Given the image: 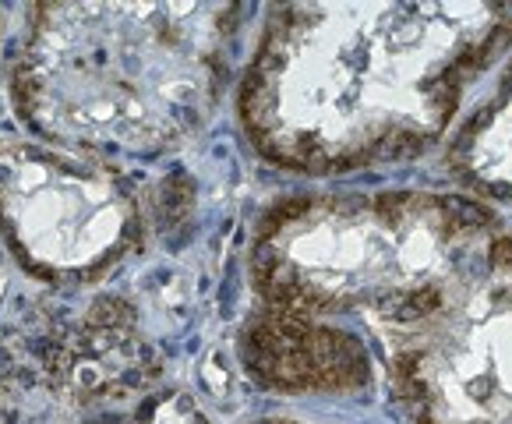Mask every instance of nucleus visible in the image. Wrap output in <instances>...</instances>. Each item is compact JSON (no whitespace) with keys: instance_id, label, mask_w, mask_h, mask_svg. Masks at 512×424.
Masks as SVG:
<instances>
[{"instance_id":"nucleus-1","label":"nucleus","mask_w":512,"mask_h":424,"mask_svg":"<svg viewBox=\"0 0 512 424\" xmlns=\"http://www.w3.org/2000/svg\"><path fill=\"white\" fill-rule=\"evenodd\" d=\"M512 50V4H276L237 92L248 145L301 177L410 163Z\"/></svg>"},{"instance_id":"nucleus-2","label":"nucleus","mask_w":512,"mask_h":424,"mask_svg":"<svg viewBox=\"0 0 512 424\" xmlns=\"http://www.w3.org/2000/svg\"><path fill=\"white\" fill-rule=\"evenodd\" d=\"M502 230L456 191H304L272 202L251 237L255 326L385 336L435 315Z\"/></svg>"},{"instance_id":"nucleus-7","label":"nucleus","mask_w":512,"mask_h":424,"mask_svg":"<svg viewBox=\"0 0 512 424\" xmlns=\"http://www.w3.org/2000/svg\"><path fill=\"white\" fill-rule=\"evenodd\" d=\"M445 170L474 195L512 205V50L481 103L452 128Z\"/></svg>"},{"instance_id":"nucleus-5","label":"nucleus","mask_w":512,"mask_h":424,"mask_svg":"<svg viewBox=\"0 0 512 424\" xmlns=\"http://www.w3.org/2000/svg\"><path fill=\"white\" fill-rule=\"evenodd\" d=\"M385 382L407 424H512V234L498 230L417 326L382 340Z\"/></svg>"},{"instance_id":"nucleus-4","label":"nucleus","mask_w":512,"mask_h":424,"mask_svg":"<svg viewBox=\"0 0 512 424\" xmlns=\"http://www.w3.org/2000/svg\"><path fill=\"white\" fill-rule=\"evenodd\" d=\"M0 424H209L163 386V364L124 297L43 304L0 340Z\"/></svg>"},{"instance_id":"nucleus-6","label":"nucleus","mask_w":512,"mask_h":424,"mask_svg":"<svg viewBox=\"0 0 512 424\" xmlns=\"http://www.w3.org/2000/svg\"><path fill=\"white\" fill-rule=\"evenodd\" d=\"M0 230L11 255L53 283H92L145 237L142 191L106 156L0 145Z\"/></svg>"},{"instance_id":"nucleus-8","label":"nucleus","mask_w":512,"mask_h":424,"mask_svg":"<svg viewBox=\"0 0 512 424\" xmlns=\"http://www.w3.org/2000/svg\"><path fill=\"white\" fill-rule=\"evenodd\" d=\"M255 424H308V421H297V417H262Z\"/></svg>"},{"instance_id":"nucleus-3","label":"nucleus","mask_w":512,"mask_h":424,"mask_svg":"<svg viewBox=\"0 0 512 424\" xmlns=\"http://www.w3.org/2000/svg\"><path fill=\"white\" fill-rule=\"evenodd\" d=\"M237 29V4H36L11 96L61 149L159 156L212 117Z\"/></svg>"}]
</instances>
